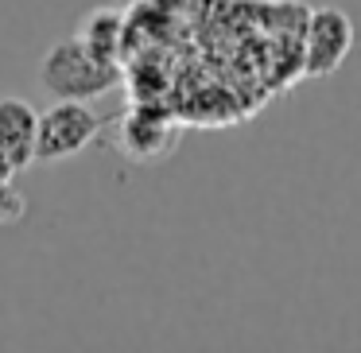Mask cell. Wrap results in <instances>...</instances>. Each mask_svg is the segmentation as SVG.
Here are the masks:
<instances>
[{
  "instance_id": "cell-1",
  "label": "cell",
  "mask_w": 361,
  "mask_h": 353,
  "mask_svg": "<svg viewBox=\"0 0 361 353\" xmlns=\"http://www.w3.org/2000/svg\"><path fill=\"white\" fill-rule=\"evenodd\" d=\"M39 82L51 97H71V101H90V97L109 94L121 82L117 63L94 55L78 35L59 39L39 63Z\"/></svg>"
},
{
  "instance_id": "cell-2",
  "label": "cell",
  "mask_w": 361,
  "mask_h": 353,
  "mask_svg": "<svg viewBox=\"0 0 361 353\" xmlns=\"http://www.w3.org/2000/svg\"><path fill=\"white\" fill-rule=\"evenodd\" d=\"M102 132V117L86 101L59 97L47 113H39V132H35V163H63L86 151Z\"/></svg>"
},
{
  "instance_id": "cell-3",
  "label": "cell",
  "mask_w": 361,
  "mask_h": 353,
  "mask_svg": "<svg viewBox=\"0 0 361 353\" xmlns=\"http://www.w3.org/2000/svg\"><path fill=\"white\" fill-rule=\"evenodd\" d=\"M353 43H357V24L334 4L311 8L303 32V74L307 78H330L342 70L350 58Z\"/></svg>"
},
{
  "instance_id": "cell-4",
  "label": "cell",
  "mask_w": 361,
  "mask_h": 353,
  "mask_svg": "<svg viewBox=\"0 0 361 353\" xmlns=\"http://www.w3.org/2000/svg\"><path fill=\"white\" fill-rule=\"evenodd\" d=\"M179 144V128L171 125V117L148 105H136L121 117L117 125V148L125 151L133 163H159L164 156H171Z\"/></svg>"
},
{
  "instance_id": "cell-5",
  "label": "cell",
  "mask_w": 361,
  "mask_h": 353,
  "mask_svg": "<svg viewBox=\"0 0 361 353\" xmlns=\"http://www.w3.org/2000/svg\"><path fill=\"white\" fill-rule=\"evenodd\" d=\"M35 132H39V113L24 97H0V148L8 151L20 171L35 163Z\"/></svg>"
},
{
  "instance_id": "cell-6",
  "label": "cell",
  "mask_w": 361,
  "mask_h": 353,
  "mask_svg": "<svg viewBox=\"0 0 361 353\" xmlns=\"http://www.w3.org/2000/svg\"><path fill=\"white\" fill-rule=\"evenodd\" d=\"M121 35H125V20H121L117 8H97L78 24V39L94 55L109 58V63H117V55H121Z\"/></svg>"
},
{
  "instance_id": "cell-7",
  "label": "cell",
  "mask_w": 361,
  "mask_h": 353,
  "mask_svg": "<svg viewBox=\"0 0 361 353\" xmlns=\"http://www.w3.org/2000/svg\"><path fill=\"white\" fill-rule=\"evenodd\" d=\"M27 213V202L12 182H0V225H16Z\"/></svg>"
},
{
  "instance_id": "cell-8",
  "label": "cell",
  "mask_w": 361,
  "mask_h": 353,
  "mask_svg": "<svg viewBox=\"0 0 361 353\" xmlns=\"http://www.w3.org/2000/svg\"><path fill=\"white\" fill-rule=\"evenodd\" d=\"M16 171H20V167L12 163V156L0 148V182H12V179H16Z\"/></svg>"
}]
</instances>
